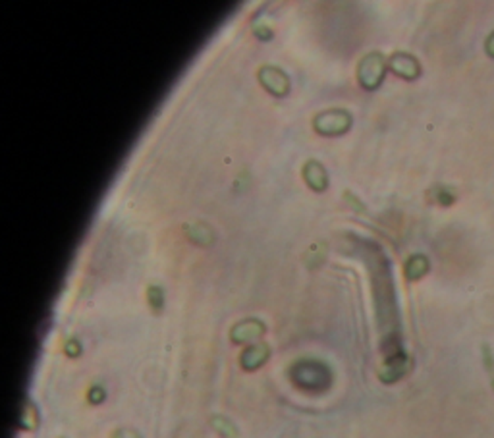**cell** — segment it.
Wrapping results in <instances>:
<instances>
[{"label":"cell","mask_w":494,"mask_h":438,"mask_svg":"<svg viewBox=\"0 0 494 438\" xmlns=\"http://www.w3.org/2000/svg\"><path fill=\"white\" fill-rule=\"evenodd\" d=\"M290 376L295 386L301 390L321 392L331 386L332 375L328 367L315 360H301L290 369Z\"/></svg>","instance_id":"6da1fadb"},{"label":"cell","mask_w":494,"mask_h":438,"mask_svg":"<svg viewBox=\"0 0 494 438\" xmlns=\"http://www.w3.org/2000/svg\"><path fill=\"white\" fill-rule=\"evenodd\" d=\"M386 68H388V62L380 53L373 50L369 55H365L357 64V81H359V85L363 89H367V91H373V89L380 87V83L385 81Z\"/></svg>","instance_id":"7a4b0ae2"},{"label":"cell","mask_w":494,"mask_h":438,"mask_svg":"<svg viewBox=\"0 0 494 438\" xmlns=\"http://www.w3.org/2000/svg\"><path fill=\"white\" fill-rule=\"evenodd\" d=\"M354 124L352 114L344 109H331L319 112L313 120V130L319 135H342Z\"/></svg>","instance_id":"3957f363"},{"label":"cell","mask_w":494,"mask_h":438,"mask_svg":"<svg viewBox=\"0 0 494 438\" xmlns=\"http://www.w3.org/2000/svg\"><path fill=\"white\" fill-rule=\"evenodd\" d=\"M257 78L261 81V85L274 97H286L290 93V78L286 76V71H282L276 66H262L259 68Z\"/></svg>","instance_id":"277c9868"},{"label":"cell","mask_w":494,"mask_h":438,"mask_svg":"<svg viewBox=\"0 0 494 438\" xmlns=\"http://www.w3.org/2000/svg\"><path fill=\"white\" fill-rule=\"evenodd\" d=\"M388 68L401 79L413 81L421 76V64L415 56L408 55V53H394L388 58Z\"/></svg>","instance_id":"5b68a950"},{"label":"cell","mask_w":494,"mask_h":438,"mask_svg":"<svg viewBox=\"0 0 494 438\" xmlns=\"http://www.w3.org/2000/svg\"><path fill=\"white\" fill-rule=\"evenodd\" d=\"M267 327L259 319H243L234 324L230 330V340L234 344H251L265 334Z\"/></svg>","instance_id":"8992f818"},{"label":"cell","mask_w":494,"mask_h":438,"mask_svg":"<svg viewBox=\"0 0 494 438\" xmlns=\"http://www.w3.org/2000/svg\"><path fill=\"white\" fill-rule=\"evenodd\" d=\"M409 369V360L408 355L403 352L394 353V355H388L385 361V365L380 367L378 371V378L382 381L385 384H392L396 381H400L401 376L408 373Z\"/></svg>","instance_id":"52a82bcc"},{"label":"cell","mask_w":494,"mask_h":438,"mask_svg":"<svg viewBox=\"0 0 494 438\" xmlns=\"http://www.w3.org/2000/svg\"><path fill=\"white\" fill-rule=\"evenodd\" d=\"M270 357V348L269 344H253L249 345L247 350H243L241 352V355H239V363H241V369L243 371H257L259 367H262L267 361H269Z\"/></svg>","instance_id":"ba28073f"},{"label":"cell","mask_w":494,"mask_h":438,"mask_svg":"<svg viewBox=\"0 0 494 438\" xmlns=\"http://www.w3.org/2000/svg\"><path fill=\"white\" fill-rule=\"evenodd\" d=\"M303 180L315 193L328 188V174L319 160H307L303 166Z\"/></svg>","instance_id":"9c48e42d"},{"label":"cell","mask_w":494,"mask_h":438,"mask_svg":"<svg viewBox=\"0 0 494 438\" xmlns=\"http://www.w3.org/2000/svg\"><path fill=\"white\" fill-rule=\"evenodd\" d=\"M427 273H429V259L425 255H411L403 265V274L409 282L421 280Z\"/></svg>","instance_id":"30bf717a"},{"label":"cell","mask_w":494,"mask_h":438,"mask_svg":"<svg viewBox=\"0 0 494 438\" xmlns=\"http://www.w3.org/2000/svg\"><path fill=\"white\" fill-rule=\"evenodd\" d=\"M184 234L195 245H203V247L213 245V242H215V234H213V230L207 224H187V226H184Z\"/></svg>","instance_id":"8fae6325"},{"label":"cell","mask_w":494,"mask_h":438,"mask_svg":"<svg viewBox=\"0 0 494 438\" xmlns=\"http://www.w3.org/2000/svg\"><path fill=\"white\" fill-rule=\"evenodd\" d=\"M20 427L23 430H35L39 427V411L35 404L29 399L23 404L22 415H20Z\"/></svg>","instance_id":"7c38bea8"},{"label":"cell","mask_w":494,"mask_h":438,"mask_svg":"<svg viewBox=\"0 0 494 438\" xmlns=\"http://www.w3.org/2000/svg\"><path fill=\"white\" fill-rule=\"evenodd\" d=\"M211 425H213V429H215L216 432H220L222 437L226 438L238 437V429H236V425H234L230 419L222 417V415H213V417H211Z\"/></svg>","instance_id":"4fadbf2b"},{"label":"cell","mask_w":494,"mask_h":438,"mask_svg":"<svg viewBox=\"0 0 494 438\" xmlns=\"http://www.w3.org/2000/svg\"><path fill=\"white\" fill-rule=\"evenodd\" d=\"M432 201L434 203L442 205V207H450V205L455 201V193L452 191V189H448L446 186H436V188L432 189Z\"/></svg>","instance_id":"5bb4252c"},{"label":"cell","mask_w":494,"mask_h":438,"mask_svg":"<svg viewBox=\"0 0 494 438\" xmlns=\"http://www.w3.org/2000/svg\"><path fill=\"white\" fill-rule=\"evenodd\" d=\"M147 301L149 306L153 309L154 313H161L162 307H164V294H162V288L159 286H149L147 288Z\"/></svg>","instance_id":"9a60e30c"},{"label":"cell","mask_w":494,"mask_h":438,"mask_svg":"<svg viewBox=\"0 0 494 438\" xmlns=\"http://www.w3.org/2000/svg\"><path fill=\"white\" fill-rule=\"evenodd\" d=\"M251 29H253V35L257 37V39L261 41H270L272 37H274V32H272V27H270L267 22H259L257 18L253 16V20H251Z\"/></svg>","instance_id":"2e32d148"},{"label":"cell","mask_w":494,"mask_h":438,"mask_svg":"<svg viewBox=\"0 0 494 438\" xmlns=\"http://www.w3.org/2000/svg\"><path fill=\"white\" fill-rule=\"evenodd\" d=\"M105 398H107V392H105V388H102V386H91V388H89V392H87V399H89V404H93V406H99V404H102V402H105Z\"/></svg>","instance_id":"e0dca14e"},{"label":"cell","mask_w":494,"mask_h":438,"mask_svg":"<svg viewBox=\"0 0 494 438\" xmlns=\"http://www.w3.org/2000/svg\"><path fill=\"white\" fill-rule=\"evenodd\" d=\"M64 353H66L68 357H77V355L81 353V344H79L77 340H74V338H72V340H68V342H66V345H64Z\"/></svg>","instance_id":"ac0fdd59"},{"label":"cell","mask_w":494,"mask_h":438,"mask_svg":"<svg viewBox=\"0 0 494 438\" xmlns=\"http://www.w3.org/2000/svg\"><path fill=\"white\" fill-rule=\"evenodd\" d=\"M112 438H141V434H139V432H135L133 429H118V430H114Z\"/></svg>","instance_id":"d6986e66"},{"label":"cell","mask_w":494,"mask_h":438,"mask_svg":"<svg viewBox=\"0 0 494 438\" xmlns=\"http://www.w3.org/2000/svg\"><path fill=\"white\" fill-rule=\"evenodd\" d=\"M485 50H486V55L490 56V58H494V32L486 37Z\"/></svg>","instance_id":"ffe728a7"},{"label":"cell","mask_w":494,"mask_h":438,"mask_svg":"<svg viewBox=\"0 0 494 438\" xmlns=\"http://www.w3.org/2000/svg\"><path fill=\"white\" fill-rule=\"evenodd\" d=\"M490 384H493V390H494V375H490Z\"/></svg>","instance_id":"44dd1931"}]
</instances>
